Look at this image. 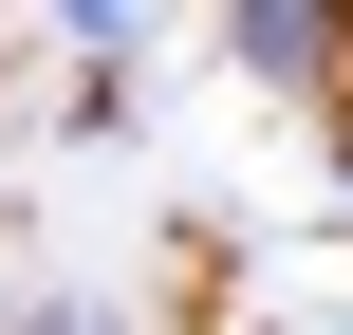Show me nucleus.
I'll list each match as a JSON object with an SVG mask.
<instances>
[{
  "instance_id": "obj_2",
  "label": "nucleus",
  "mask_w": 353,
  "mask_h": 335,
  "mask_svg": "<svg viewBox=\"0 0 353 335\" xmlns=\"http://www.w3.org/2000/svg\"><path fill=\"white\" fill-rule=\"evenodd\" d=\"M335 168H353V112H335Z\"/></svg>"
},
{
  "instance_id": "obj_1",
  "label": "nucleus",
  "mask_w": 353,
  "mask_h": 335,
  "mask_svg": "<svg viewBox=\"0 0 353 335\" xmlns=\"http://www.w3.org/2000/svg\"><path fill=\"white\" fill-rule=\"evenodd\" d=\"M242 75H353V19L335 0H242Z\"/></svg>"
}]
</instances>
